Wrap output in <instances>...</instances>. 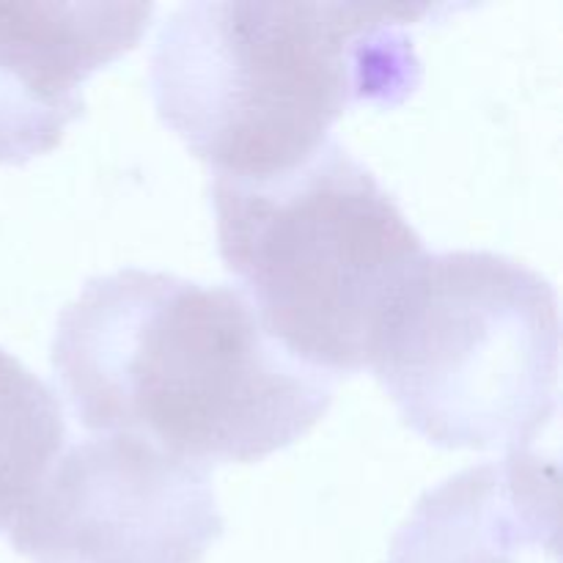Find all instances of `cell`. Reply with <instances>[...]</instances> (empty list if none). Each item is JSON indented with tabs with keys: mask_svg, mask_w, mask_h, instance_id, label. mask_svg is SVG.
I'll list each match as a JSON object with an SVG mask.
<instances>
[{
	"mask_svg": "<svg viewBox=\"0 0 563 563\" xmlns=\"http://www.w3.org/2000/svg\"><path fill=\"white\" fill-rule=\"evenodd\" d=\"M64 443L58 396L25 363L0 350V531L11 526Z\"/></svg>",
	"mask_w": 563,
	"mask_h": 563,
	"instance_id": "cell-8",
	"label": "cell"
},
{
	"mask_svg": "<svg viewBox=\"0 0 563 563\" xmlns=\"http://www.w3.org/2000/svg\"><path fill=\"white\" fill-rule=\"evenodd\" d=\"M154 3H0V165L47 154L82 113V86L130 53Z\"/></svg>",
	"mask_w": 563,
	"mask_h": 563,
	"instance_id": "cell-6",
	"label": "cell"
},
{
	"mask_svg": "<svg viewBox=\"0 0 563 563\" xmlns=\"http://www.w3.org/2000/svg\"><path fill=\"white\" fill-rule=\"evenodd\" d=\"M434 3L192 0L152 49L157 113L214 176L284 174L357 104L394 108L421 82L410 22Z\"/></svg>",
	"mask_w": 563,
	"mask_h": 563,
	"instance_id": "cell-2",
	"label": "cell"
},
{
	"mask_svg": "<svg viewBox=\"0 0 563 563\" xmlns=\"http://www.w3.org/2000/svg\"><path fill=\"white\" fill-rule=\"evenodd\" d=\"M385 563H561V467L533 451L429 489Z\"/></svg>",
	"mask_w": 563,
	"mask_h": 563,
	"instance_id": "cell-7",
	"label": "cell"
},
{
	"mask_svg": "<svg viewBox=\"0 0 563 563\" xmlns=\"http://www.w3.org/2000/svg\"><path fill=\"white\" fill-rule=\"evenodd\" d=\"M53 368L88 432L198 465L264 460L333 405V379L291 357L240 289L137 267L97 275L60 311Z\"/></svg>",
	"mask_w": 563,
	"mask_h": 563,
	"instance_id": "cell-1",
	"label": "cell"
},
{
	"mask_svg": "<svg viewBox=\"0 0 563 563\" xmlns=\"http://www.w3.org/2000/svg\"><path fill=\"white\" fill-rule=\"evenodd\" d=\"M225 269L258 322L322 374L368 368L374 333L423 240L372 170L330 137L264 179H212Z\"/></svg>",
	"mask_w": 563,
	"mask_h": 563,
	"instance_id": "cell-3",
	"label": "cell"
},
{
	"mask_svg": "<svg viewBox=\"0 0 563 563\" xmlns=\"http://www.w3.org/2000/svg\"><path fill=\"white\" fill-rule=\"evenodd\" d=\"M223 528L207 465L97 434L55 456L9 539L33 563H201Z\"/></svg>",
	"mask_w": 563,
	"mask_h": 563,
	"instance_id": "cell-5",
	"label": "cell"
},
{
	"mask_svg": "<svg viewBox=\"0 0 563 563\" xmlns=\"http://www.w3.org/2000/svg\"><path fill=\"white\" fill-rule=\"evenodd\" d=\"M555 289L489 251L423 253L390 297L368 368L440 449L528 451L559 410Z\"/></svg>",
	"mask_w": 563,
	"mask_h": 563,
	"instance_id": "cell-4",
	"label": "cell"
}]
</instances>
